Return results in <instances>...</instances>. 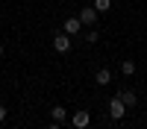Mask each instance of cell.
Returning <instances> with one entry per match:
<instances>
[{
  "label": "cell",
  "instance_id": "13",
  "mask_svg": "<svg viewBox=\"0 0 147 129\" xmlns=\"http://www.w3.org/2000/svg\"><path fill=\"white\" fill-rule=\"evenodd\" d=\"M47 129H62V126H59V123L53 120V123H47Z\"/></svg>",
  "mask_w": 147,
  "mask_h": 129
},
{
  "label": "cell",
  "instance_id": "12",
  "mask_svg": "<svg viewBox=\"0 0 147 129\" xmlns=\"http://www.w3.org/2000/svg\"><path fill=\"white\" fill-rule=\"evenodd\" d=\"M3 120H6V106L0 103V123H3Z\"/></svg>",
  "mask_w": 147,
  "mask_h": 129
},
{
  "label": "cell",
  "instance_id": "3",
  "mask_svg": "<svg viewBox=\"0 0 147 129\" xmlns=\"http://www.w3.org/2000/svg\"><path fill=\"white\" fill-rule=\"evenodd\" d=\"M97 15H100V12H97L94 6H82V9H80V21H82V27H94Z\"/></svg>",
  "mask_w": 147,
  "mask_h": 129
},
{
  "label": "cell",
  "instance_id": "15",
  "mask_svg": "<svg viewBox=\"0 0 147 129\" xmlns=\"http://www.w3.org/2000/svg\"><path fill=\"white\" fill-rule=\"evenodd\" d=\"M77 3H85V0H77Z\"/></svg>",
  "mask_w": 147,
  "mask_h": 129
},
{
  "label": "cell",
  "instance_id": "11",
  "mask_svg": "<svg viewBox=\"0 0 147 129\" xmlns=\"http://www.w3.org/2000/svg\"><path fill=\"white\" fill-rule=\"evenodd\" d=\"M85 41H88V44H97V41H100V32H97V29H88V32H85Z\"/></svg>",
  "mask_w": 147,
  "mask_h": 129
},
{
  "label": "cell",
  "instance_id": "10",
  "mask_svg": "<svg viewBox=\"0 0 147 129\" xmlns=\"http://www.w3.org/2000/svg\"><path fill=\"white\" fill-rule=\"evenodd\" d=\"M94 9L103 15V12H109V9H112V0H94Z\"/></svg>",
  "mask_w": 147,
  "mask_h": 129
},
{
  "label": "cell",
  "instance_id": "7",
  "mask_svg": "<svg viewBox=\"0 0 147 129\" xmlns=\"http://www.w3.org/2000/svg\"><path fill=\"white\" fill-rule=\"evenodd\" d=\"M118 97L124 100V106H127V109H129V106H136V103H138V97H136V91H118Z\"/></svg>",
  "mask_w": 147,
  "mask_h": 129
},
{
  "label": "cell",
  "instance_id": "1",
  "mask_svg": "<svg viewBox=\"0 0 147 129\" xmlns=\"http://www.w3.org/2000/svg\"><path fill=\"white\" fill-rule=\"evenodd\" d=\"M124 112H127V106H124V100L115 94V97L109 100V117H112V120H121V117H124Z\"/></svg>",
  "mask_w": 147,
  "mask_h": 129
},
{
  "label": "cell",
  "instance_id": "6",
  "mask_svg": "<svg viewBox=\"0 0 147 129\" xmlns=\"http://www.w3.org/2000/svg\"><path fill=\"white\" fill-rule=\"evenodd\" d=\"M50 120H56V123H65V120H68L65 106H53V109H50Z\"/></svg>",
  "mask_w": 147,
  "mask_h": 129
},
{
  "label": "cell",
  "instance_id": "14",
  "mask_svg": "<svg viewBox=\"0 0 147 129\" xmlns=\"http://www.w3.org/2000/svg\"><path fill=\"white\" fill-rule=\"evenodd\" d=\"M0 59H3V44H0Z\"/></svg>",
  "mask_w": 147,
  "mask_h": 129
},
{
  "label": "cell",
  "instance_id": "5",
  "mask_svg": "<svg viewBox=\"0 0 147 129\" xmlns=\"http://www.w3.org/2000/svg\"><path fill=\"white\" fill-rule=\"evenodd\" d=\"M80 29H82V21H80V18H68L65 27H62V32H68V35H77Z\"/></svg>",
  "mask_w": 147,
  "mask_h": 129
},
{
  "label": "cell",
  "instance_id": "2",
  "mask_svg": "<svg viewBox=\"0 0 147 129\" xmlns=\"http://www.w3.org/2000/svg\"><path fill=\"white\" fill-rule=\"evenodd\" d=\"M53 50L56 53H68L71 50V35L68 32H56L53 35Z\"/></svg>",
  "mask_w": 147,
  "mask_h": 129
},
{
  "label": "cell",
  "instance_id": "8",
  "mask_svg": "<svg viewBox=\"0 0 147 129\" xmlns=\"http://www.w3.org/2000/svg\"><path fill=\"white\" fill-rule=\"evenodd\" d=\"M94 82H97V85H109V82H112V74H109L106 68H100V70H97V76H94Z\"/></svg>",
  "mask_w": 147,
  "mask_h": 129
},
{
  "label": "cell",
  "instance_id": "9",
  "mask_svg": "<svg viewBox=\"0 0 147 129\" xmlns=\"http://www.w3.org/2000/svg\"><path fill=\"white\" fill-rule=\"evenodd\" d=\"M121 74L132 76V74H136V62H132V59H124V62H121Z\"/></svg>",
  "mask_w": 147,
  "mask_h": 129
},
{
  "label": "cell",
  "instance_id": "4",
  "mask_svg": "<svg viewBox=\"0 0 147 129\" xmlns=\"http://www.w3.org/2000/svg\"><path fill=\"white\" fill-rule=\"evenodd\" d=\"M71 123H74V129H88V123H91V114L85 112V109H80V112H74Z\"/></svg>",
  "mask_w": 147,
  "mask_h": 129
}]
</instances>
